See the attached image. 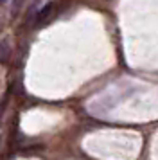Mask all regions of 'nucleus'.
<instances>
[{
    "mask_svg": "<svg viewBox=\"0 0 158 160\" xmlns=\"http://www.w3.org/2000/svg\"><path fill=\"white\" fill-rule=\"evenodd\" d=\"M56 16V2H49L45 8H42L38 11V16H36V25L38 27H43L45 23H49L52 18Z\"/></svg>",
    "mask_w": 158,
    "mask_h": 160,
    "instance_id": "obj_1",
    "label": "nucleus"
},
{
    "mask_svg": "<svg viewBox=\"0 0 158 160\" xmlns=\"http://www.w3.org/2000/svg\"><path fill=\"white\" fill-rule=\"evenodd\" d=\"M7 58H9V45H7V42H4V43H0V61L6 63Z\"/></svg>",
    "mask_w": 158,
    "mask_h": 160,
    "instance_id": "obj_2",
    "label": "nucleus"
},
{
    "mask_svg": "<svg viewBox=\"0 0 158 160\" xmlns=\"http://www.w3.org/2000/svg\"><path fill=\"white\" fill-rule=\"evenodd\" d=\"M4 2H6V0H0V4H4Z\"/></svg>",
    "mask_w": 158,
    "mask_h": 160,
    "instance_id": "obj_3",
    "label": "nucleus"
}]
</instances>
